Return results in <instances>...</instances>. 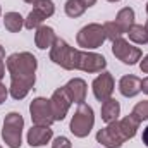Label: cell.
<instances>
[{
  "instance_id": "1",
  "label": "cell",
  "mask_w": 148,
  "mask_h": 148,
  "mask_svg": "<svg viewBox=\"0 0 148 148\" xmlns=\"http://www.w3.org/2000/svg\"><path fill=\"white\" fill-rule=\"evenodd\" d=\"M50 60L66 71H83V73H102L107 67V59L97 52L77 50L66 40L57 38L50 48Z\"/></svg>"
},
{
  "instance_id": "2",
  "label": "cell",
  "mask_w": 148,
  "mask_h": 148,
  "mask_svg": "<svg viewBox=\"0 0 148 148\" xmlns=\"http://www.w3.org/2000/svg\"><path fill=\"white\" fill-rule=\"evenodd\" d=\"M5 67L10 74V86H9L10 97L14 100L26 98L36 83V57L29 52H16L7 57Z\"/></svg>"
},
{
  "instance_id": "3",
  "label": "cell",
  "mask_w": 148,
  "mask_h": 148,
  "mask_svg": "<svg viewBox=\"0 0 148 148\" xmlns=\"http://www.w3.org/2000/svg\"><path fill=\"white\" fill-rule=\"evenodd\" d=\"M24 119L19 112H9L2 124V140L9 148H21L23 145Z\"/></svg>"
},
{
  "instance_id": "4",
  "label": "cell",
  "mask_w": 148,
  "mask_h": 148,
  "mask_svg": "<svg viewBox=\"0 0 148 148\" xmlns=\"http://www.w3.org/2000/svg\"><path fill=\"white\" fill-rule=\"evenodd\" d=\"M95 126V112L88 103H79L77 110L74 112L69 129L76 138H86Z\"/></svg>"
},
{
  "instance_id": "5",
  "label": "cell",
  "mask_w": 148,
  "mask_h": 148,
  "mask_svg": "<svg viewBox=\"0 0 148 148\" xmlns=\"http://www.w3.org/2000/svg\"><path fill=\"white\" fill-rule=\"evenodd\" d=\"M105 31H103V24L98 23H90L86 26H83L77 35H76V41L81 48L84 50H95L100 48L105 43Z\"/></svg>"
},
{
  "instance_id": "6",
  "label": "cell",
  "mask_w": 148,
  "mask_h": 148,
  "mask_svg": "<svg viewBox=\"0 0 148 148\" xmlns=\"http://www.w3.org/2000/svg\"><path fill=\"white\" fill-rule=\"evenodd\" d=\"M112 53H114L122 64H126V66H134V64H138V62L141 60V57H143L141 48L131 45L127 40H124L122 36L112 41Z\"/></svg>"
},
{
  "instance_id": "7",
  "label": "cell",
  "mask_w": 148,
  "mask_h": 148,
  "mask_svg": "<svg viewBox=\"0 0 148 148\" xmlns=\"http://www.w3.org/2000/svg\"><path fill=\"white\" fill-rule=\"evenodd\" d=\"M29 114H31L33 124H36V126H52V124L55 122L53 114H52L50 98L36 97V98L29 103Z\"/></svg>"
},
{
  "instance_id": "8",
  "label": "cell",
  "mask_w": 148,
  "mask_h": 148,
  "mask_svg": "<svg viewBox=\"0 0 148 148\" xmlns=\"http://www.w3.org/2000/svg\"><path fill=\"white\" fill-rule=\"evenodd\" d=\"M97 141L105 148H121L126 143V138L121 131V126H119V121L107 124V127L100 129L97 133Z\"/></svg>"
},
{
  "instance_id": "9",
  "label": "cell",
  "mask_w": 148,
  "mask_h": 148,
  "mask_svg": "<svg viewBox=\"0 0 148 148\" xmlns=\"http://www.w3.org/2000/svg\"><path fill=\"white\" fill-rule=\"evenodd\" d=\"M50 105H52V114H53V119L55 121H62L66 119L67 112L73 105V100L67 93V90L62 86V88H57L52 97H50Z\"/></svg>"
},
{
  "instance_id": "10",
  "label": "cell",
  "mask_w": 148,
  "mask_h": 148,
  "mask_svg": "<svg viewBox=\"0 0 148 148\" xmlns=\"http://www.w3.org/2000/svg\"><path fill=\"white\" fill-rule=\"evenodd\" d=\"M114 76L107 71H102V74H98L93 83H91V90H93V95L98 102H105L112 98V93H114Z\"/></svg>"
},
{
  "instance_id": "11",
  "label": "cell",
  "mask_w": 148,
  "mask_h": 148,
  "mask_svg": "<svg viewBox=\"0 0 148 148\" xmlns=\"http://www.w3.org/2000/svg\"><path fill=\"white\" fill-rule=\"evenodd\" d=\"M52 136H53V131H52L50 126H36V124H35V126H31V129L28 131L26 140H28L29 147L38 148V147H45V145L52 140Z\"/></svg>"
},
{
  "instance_id": "12",
  "label": "cell",
  "mask_w": 148,
  "mask_h": 148,
  "mask_svg": "<svg viewBox=\"0 0 148 148\" xmlns=\"http://www.w3.org/2000/svg\"><path fill=\"white\" fill-rule=\"evenodd\" d=\"M64 88L67 90V93H69V97H71V100H73L74 103L79 105V103H84V102H86L88 84H86L84 79H81V77H73V79L67 81V84H66Z\"/></svg>"
},
{
  "instance_id": "13",
  "label": "cell",
  "mask_w": 148,
  "mask_h": 148,
  "mask_svg": "<svg viewBox=\"0 0 148 148\" xmlns=\"http://www.w3.org/2000/svg\"><path fill=\"white\" fill-rule=\"evenodd\" d=\"M119 91L126 98H133L141 91V79L133 74H126L119 81Z\"/></svg>"
},
{
  "instance_id": "14",
  "label": "cell",
  "mask_w": 148,
  "mask_h": 148,
  "mask_svg": "<svg viewBox=\"0 0 148 148\" xmlns=\"http://www.w3.org/2000/svg\"><path fill=\"white\" fill-rule=\"evenodd\" d=\"M57 40V35H55V31H53V28H50V26H40L36 29V33H35V43H36V47L40 50H47V48H52V45H53V41Z\"/></svg>"
},
{
  "instance_id": "15",
  "label": "cell",
  "mask_w": 148,
  "mask_h": 148,
  "mask_svg": "<svg viewBox=\"0 0 148 148\" xmlns=\"http://www.w3.org/2000/svg\"><path fill=\"white\" fill-rule=\"evenodd\" d=\"M102 121L110 124V122H115L119 121V115H121V103L115 100V98H109L105 102H102Z\"/></svg>"
},
{
  "instance_id": "16",
  "label": "cell",
  "mask_w": 148,
  "mask_h": 148,
  "mask_svg": "<svg viewBox=\"0 0 148 148\" xmlns=\"http://www.w3.org/2000/svg\"><path fill=\"white\" fill-rule=\"evenodd\" d=\"M140 124H141V122H140L133 114H129V115H126L124 119L119 121V126H121V131H122L126 141L136 136V133H138V129H140Z\"/></svg>"
},
{
  "instance_id": "17",
  "label": "cell",
  "mask_w": 148,
  "mask_h": 148,
  "mask_svg": "<svg viewBox=\"0 0 148 148\" xmlns=\"http://www.w3.org/2000/svg\"><path fill=\"white\" fill-rule=\"evenodd\" d=\"M3 26L10 33H19L24 28V17L19 12H7L3 16Z\"/></svg>"
},
{
  "instance_id": "18",
  "label": "cell",
  "mask_w": 148,
  "mask_h": 148,
  "mask_svg": "<svg viewBox=\"0 0 148 148\" xmlns=\"http://www.w3.org/2000/svg\"><path fill=\"white\" fill-rule=\"evenodd\" d=\"M115 23L121 26L122 33H127V29L134 24V10L131 7H124L117 12L115 16Z\"/></svg>"
},
{
  "instance_id": "19",
  "label": "cell",
  "mask_w": 148,
  "mask_h": 148,
  "mask_svg": "<svg viewBox=\"0 0 148 148\" xmlns=\"http://www.w3.org/2000/svg\"><path fill=\"white\" fill-rule=\"evenodd\" d=\"M126 35L129 36V40L133 43H136V45H147L148 43V33H147V29H145L143 24H133L127 29Z\"/></svg>"
},
{
  "instance_id": "20",
  "label": "cell",
  "mask_w": 148,
  "mask_h": 148,
  "mask_svg": "<svg viewBox=\"0 0 148 148\" xmlns=\"http://www.w3.org/2000/svg\"><path fill=\"white\" fill-rule=\"evenodd\" d=\"M45 16L38 10V9H35L33 7V10L28 14V17L24 19V28L26 29H38L40 26H43V23H45Z\"/></svg>"
},
{
  "instance_id": "21",
  "label": "cell",
  "mask_w": 148,
  "mask_h": 148,
  "mask_svg": "<svg viewBox=\"0 0 148 148\" xmlns=\"http://www.w3.org/2000/svg\"><path fill=\"white\" fill-rule=\"evenodd\" d=\"M64 10H66V14L69 16V17H79V16H83L84 14V10H86V7L79 2V0H67L66 2V5H64Z\"/></svg>"
},
{
  "instance_id": "22",
  "label": "cell",
  "mask_w": 148,
  "mask_h": 148,
  "mask_svg": "<svg viewBox=\"0 0 148 148\" xmlns=\"http://www.w3.org/2000/svg\"><path fill=\"white\" fill-rule=\"evenodd\" d=\"M103 31H105V38L107 40H117V38H121L124 33H122V29H121V26L115 23V21H107L105 24H103Z\"/></svg>"
},
{
  "instance_id": "23",
  "label": "cell",
  "mask_w": 148,
  "mask_h": 148,
  "mask_svg": "<svg viewBox=\"0 0 148 148\" xmlns=\"http://www.w3.org/2000/svg\"><path fill=\"white\" fill-rule=\"evenodd\" d=\"M35 9H38L47 19L52 17V16L55 14V5H53L52 0H38L36 3H35Z\"/></svg>"
},
{
  "instance_id": "24",
  "label": "cell",
  "mask_w": 148,
  "mask_h": 148,
  "mask_svg": "<svg viewBox=\"0 0 148 148\" xmlns=\"http://www.w3.org/2000/svg\"><path fill=\"white\" fill-rule=\"evenodd\" d=\"M140 122H143V121H148V100H143V102H138L136 105H134V109L131 112Z\"/></svg>"
},
{
  "instance_id": "25",
  "label": "cell",
  "mask_w": 148,
  "mask_h": 148,
  "mask_svg": "<svg viewBox=\"0 0 148 148\" xmlns=\"http://www.w3.org/2000/svg\"><path fill=\"white\" fill-rule=\"evenodd\" d=\"M52 148H73V143L69 138L66 136H57L53 141H52Z\"/></svg>"
},
{
  "instance_id": "26",
  "label": "cell",
  "mask_w": 148,
  "mask_h": 148,
  "mask_svg": "<svg viewBox=\"0 0 148 148\" xmlns=\"http://www.w3.org/2000/svg\"><path fill=\"white\" fill-rule=\"evenodd\" d=\"M10 93H9V88H5V84L0 81V105L7 100V97H9Z\"/></svg>"
},
{
  "instance_id": "27",
  "label": "cell",
  "mask_w": 148,
  "mask_h": 148,
  "mask_svg": "<svg viewBox=\"0 0 148 148\" xmlns=\"http://www.w3.org/2000/svg\"><path fill=\"white\" fill-rule=\"evenodd\" d=\"M140 69H141V73L148 74V55L141 57V60H140Z\"/></svg>"
},
{
  "instance_id": "28",
  "label": "cell",
  "mask_w": 148,
  "mask_h": 148,
  "mask_svg": "<svg viewBox=\"0 0 148 148\" xmlns=\"http://www.w3.org/2000/svg\"><path fill=\"white\" fill-rule=\"evenodd\" d=\"M141 141H143V145L148 148V126L143 129V134H141Z\"/></svg>"
},
{
  "instance_id": "29",
  "label": "cell",
  "mask_w": 148,
  "mask_h": 148,
  "mask_svg": "<svg viewBox=\"0 0 148 148\" xmlns=\"http://www.w3.org/2000/svg\"><path fill=\"white\" fill-rule=\"evenodd\" d=\"M141 91H143L145 95H148V77L141 79Z\"/></svg>"
},
{
  "instance_id": "30",
  "label": "cell",
  "mask_w": 148,
  "mask_h": 148,
  "mask_svg": "<svg viewBox=\"0 0 148 148\" xmlns=\"http://www.w3.org/2000/svg\"><path fill=\"white\" fill-rule=\"evenodd\" d=\"M79 2H81L86 9H88V7H93V5L97 3V0H79Z\"/></svg>"
},
{
  "instance_id": "31",
  "label": "cell",
  "mask_w": 148,
  "mask_h": 148,
  "mask_svg": "<svg viewBox=\"0 0 148 148\" xmlns=\"http://www.w3.org/2000/svg\"><path fill=\"white\" fill-rule=\"evenodd\" d=\"M5 76V64L3 62H0V81H2V77Z\"/></svg>"
},
{
  "instance_id": "32",
  "label": "cell",
  "mask_w": 148,
  "mask_h": 148,
  "mask_svg": "<svg viewBox=\"0 0 148 148\" xmlns=\"http://www.w3.org/2000/svg\"><path fill=\"white\" fill-rule=\"evenodd\" d=\"M5 60V50H3V47L0 45V62H3Z\"/></svg>"
},
{
  "instance_id": "33",
  "label": "cell",
  "mask_w": 148,
  "mask_h": 148,
  "mask_svg": "<svg viewBox=\"0 0 148 148\" xmlns=\"http://www.w3.org/2000/svg\"><path fill=\"white\" fill-rule=\"evenodd\" d=\"M24 2H26V3H33V5H35L38 0H24Z\"/></svg>"
},
{
  "instance_id": "34",
  "label": "cell",
  "mask_w": 148,
  "mask_h": 148,
  "mask_svg": "<svg viewBox=\"0 0 148 148\" xmlns=\"http://www.w3.org/2000/svg\"><path fill=\"white\" fill-rule=\"evenodd\" d=\"M145 29H147V33H148V19H147V24H145Z\"/></svg>"
},
{
  "instance_id": "35",
  "label": "cell",
  "mask_w": 148,
  "mask_h": 148,
  "mask_svg": "<svg viewBox=\"0 0 148 148\" xmlns=\"http://www.w3.org/2000/svg\"><path fill=\"white\" fill-rule=\"evenodd\" d=\"M107 2H114L115 3V2H121V0H107Z\"/></svg>"
},
{
  "instance_id": "36",
  "label": "cell",
  "mask_w": 148,
  "mask_h": 148,
  "mask_svg": "<svg viewBox=\"0 0 148 148\" xmlns=\"http://www.w3.org/2000/svg\"><path fill=\"white\" fill-rule=\"evenodd\" d=\"M147 14H148V2H147Z\"/></svg>"
},
{
  "instance_id": "37",
  "label": "cell",
  "mask_w": 148,
  "mask_h": 148,
  "mask_svg": "<svg viewBox=\"0 0 148 148\" xmlns=\"http://www.w3.org/2000/svg\"><path fill=\"white\" fill-rule=\"evenodd\" d=\"M0 16H2V7H0Z\"/></svg>"
},
{
  "instance_id": "38",
  "label": "cell",
  "mask_w": 148,
  "mask_h": 148,
  "mask_svg": "<svg viewBox=\"0 0 148 148\" xmlns=\"http://www.w3.org/2000/svg\"><path fill=\"white\" fill-rule=\"evenodd\" d=\"M0 148H2V147H0Z\"/></svg>"
}]
</instances>
